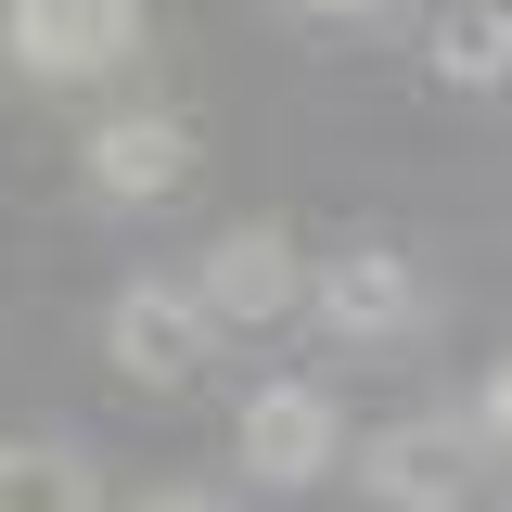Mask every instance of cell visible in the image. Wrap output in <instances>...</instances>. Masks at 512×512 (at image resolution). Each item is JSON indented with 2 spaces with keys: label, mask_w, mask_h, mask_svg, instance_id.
Segmentation results:
<instances>
[{
  "label": "cell",
  "mask_w": 512,
  "mask_h": 512,
  "mask_svg": "<svg viewBox=\"0 0 512 512\" xmlns=\"http://www.w3.org/2000/svg\"><path fill=\"white\" fill-rule=\"evenodd\" d=\"M474 448L487 436H461V410H410V423H384V436L359 448V487H372L384 512H461Z\"/></svg>",
  "instance_id": "1"
},
{
  "label": "cell",
  "mask_w": 512,
  "mask_h": 512,
  "mask_svg": "<svg viewBox=\"0 0 512 512\" xmlns=\"http://www.w3.org/2000/svg\"><path fill=\"white\" fill-rule=\"evenodd\" d=\"M0 52L26 77H103L141 52V0H13L0 13Z\"/></svg>",
  "instance_id": "2"
},
{
  "label": "cell",
  "mask_w": 512,
  "mask_h": 512,
  "mask_svg": "<svg viewBox=\"0 0 512 512\" xmlns=\"http://www.w3.org/2000/svg\"><path fill=\"white\" fill-rule=\"evenodd\" d=\"M205 295L192 282H128L116 308H103V359H116L128 384H192L205 372Z\"/></svg>",
  "instance_id": "3"
},
{
  "label": "cell",
  "mask_w": 512,
  "mask_h": 512,
  "mask_svg": "<svg viewBox=\"0 0 512 512\" xmlns=\"http://www.w3.org/2000/svg\"><path fill=\"white\" fill-rule=\"evenodd\" d=\"M346 461V410L320 384H256L244 397V474L256 487H320Z\"/></svg>",
  "instance_id": "4"
},
{
  "label": "cell",
  "mask_w": 512,
  "mask_h": 512,
  "mask_svg": "<svg viewBox=\"0 0 512 512\" xmlns=\"http://www.w3.org/2000/svg\"><path fill=\"white\" fill-rule=\"evenodd\" d=\"M320 320H333L346 346H384V333L423 320V269H410L397 244H346L333 269H320Z\"/></svg>",
  "instance_id": "5"
},
{
  "label": "cell",
  "mask_w": 512,
  "mask_h": 512,
  "mask_svg": "<svg viewBox=\"0 0 512 512\" xmlns=\"http://www.w3.org/2000/svg\"><path fill=\"white\" fill-rule=\"evenodd\" d=\"M77 167H90L103 205H167V192L192 180V128H180V116H103Z\"/></svg>",
  "instance_id": "6"
},
{
  "label": "cell",
  "mask_w": 512,
  "mask_h": 512,
  "mask_svg": "<svg viewBox=\"0 0 512 512\" xmlns=\"http://www.w3.org/2000/svg\"><path fill=\"white\" fill-rule=\"evenodd\" d=\"M192 295H205L218 320H282L295 295H308V269H295V244H282V231L256 218V231H218V244H205Z\"/></svg>",
  "instance_id": "7"
},
{
  "label": "cell",
  "mask_w": 512,
  "mask_h": 512,
  "mask_svg": "<svg viewBox=\"0 0 512 512\" xmlns=\"http://www.w3.org/2000/svg\"><path fill=\"white\" fill-rule=\"evenodd\" d=\"M436 77L448 90H512V13L500 0H448L436 13Z\"/></svg>",
  "instance_id": "8"
},
{
  "label": "cell",
  "mask_w": 512,
  "mask_h": 512,
  "mask_svg": "<svg viewBox=\"0 0 512 512\" xmlns=\"http://www.w3.org/2000/svg\"><path fill=\"white\" fill-rule=\"evenodd\" d=\"M0 512H103L77 448H0Z\"/></svg>",
  "instance_id": "9"
},
{
  "label": "cell",
  "mask_w": 512,
  "mask_h": 512,
  "mask_svg": "<svg viewBox=\"0 0 512 512\" xmlns=\"http://www.w3.org/2000/svg\"><path fill=\"white\" fill-rule=\"evenodd\" d=\"M474 436H487V461H512V359L487 372V423H474Z\"/></svg>",
  "instance_id": "10"
},
{
  "label": "cell",
  "mask_w": 512,
  "mask_h": 512,
  "mask_svg": "<svg viewBox=\"0 0 512 512\" xmlns=\"http://www.w3.org/2000/svg\"><path fill=\"white\" fill-rule=\"evenodd\" d=\"M295 13H320V26H372L384 0H295Z\"/></svg>",
  "instance_id": "11"
},
{
  "label": "cell",
  "mask_w": 512,
  "mask_h": 512,
  "mask_svg": "<svg viewBox=\"0 0 512 512\" xmlns=\"http://www.w3.org/2000/svg\"><path fill=\"white\" fill-rule=\"evenodd\" d=\"M141 512H218V500H205V487H154Z\"/></svg>",
  "instance_id": "12"
}]
</instances>
